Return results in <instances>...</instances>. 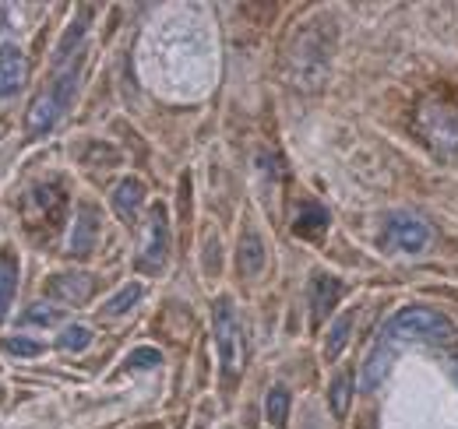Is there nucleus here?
Returning <instances> with one entry per match:
<instances>
[{"instance_id": "nucleus-1", "label": "nucleus", "mask_w": 458, "mask_h": 429, "mask_svg": "<svg viewBox=\"0 0 458 429\" xmlns=\"http://www.w3.org/2000/svg\"><path fill=\"white\" fill-rule=\"evenodd\" d=\"M409 341H423V345H437V349H448L455 341V327L452 321L434 310V307H402L392 321L385 324V331L377 334L370 356H367V366H363V380L360 387L363 391H374L399 356V345Z\"/></svg>"}, {"instance_id": "nucleus-2", "label": "nucleus", "mask_w": 458, "mask_h": 429, "mask_svg": "<svg viewBox=\"0 0 458 429\" xmlns=\"http://www.w3.org/2000/svg\"><path fill=\"white\" fill-rule=\"evenodd\" d=\"M416 127L423 134V141L445 156L458 159V103L448 96H427L416 109Z\"/></svg>"}, {"instance_id": "nucleus-3", "label": "nucleus", "mask_w": 458, "mask_h": 429, "mask_svg": "<svg viewBox=\"0 0 458 429\" xmlns=\"http://www.w3.org/2000/svg\"><path fill=\"white\" fill-rule=\"evenodd\" d=\"M434 243V229L427 218L412 212H392L385 222V247L402 254H423Z\"/></svg>"}, {"instance_id": "nucleus-4", "label": "nucleus", "mask_w": 458, "mask_h": 429, "mask_svg": "<svg viewBox=\"0 0 458 429\" xmlns=\"http://www.w3.org/2000/svg\"><path fill=\"white\" fill-rule=\"evenodd\" d=\"M216 349H219L223 374L233 376L240 370V363H243V331H240L236 307L229 299L216 303Z\"/></svg>"}, {"instance_id": "nucleus-5", "label": "nucleus", "mask_w": 458, "mask_h": 429, "mask_svg": "<svg viewBox=\"0 0 458 429\" xmlns=\"http://www.w3.org/2000/svg\"><path fill=\"white\" fill-rule=\"evenodd\" d=\"M166 257H170V218H166L163 205H152L148 225H145V243L138 250V268L159 274L166 268Z\"/></svg>"}, {"instance_id": "nucleus-6", "label": "nucleus", "mask_w": 458, "mask_h": 429, "mask_svg": "<svg viewBox=\"0 0 458 429\" xmlns=\"http://www.w3.org/2000/svg\"><path fill=\"white\" fill-rule=\"evenodd\" d=\"M96 240H99V212L92 205H81L74 214L71 236H67V254L71 257H89L96 250Z\"/></svg>"}, {"instance_id": "nucleus-7", "label": "nucleus", "mask_w": 458, "mask_h": 429, "mask_svg": "<svg viewBox=\"0 0 458 429\" xmlns=\"http://www.w3.org/2000/svg\"><path fill=\"white\" fill-rule=\"evenodd\" d=\"M47 292H50L54 299H60V303H67V307H81V303H89V296L96 292V282H92V274H85V271H64V274H54V278H50Z\"/></svg>"}, {"instance_id": "nucleus-8", "label": "nucleus", "mask_w": 458, "mask_h": 429, "mask_svg": "<svg viewBox=\"0 0 458 429\" xmlns=\"http://www.w3.org/2000/svg\"><path fill=\"white\" fill-rule=\"evenodd\" d=\"M25 78H29V63L25 54L11 43H0V99H11L25 88Z\"/></svg>"}, {"instance_id": "nucleus-9", "label": "nucleus", "mask_w": 458, "mask_h": 429, "mask_svg": "<svg viewBox=\"0 0 458 429\" xmlns=\"http://www.w3.org/2000/svg\"><path fill=\"white\" fill-rule=\"evenodd\" d=\"M29 205H32V212L43 214L47 229H54V225H60V218H64L67 194H64V187H60V183H39V187H32Z\"/></svg>"}, {"instance_id": "nucleus-10", "label": "nucleus", "mask_w": 458, "mask_h": 429, "mask_svg": "<svg viewBox=\"0 0 458 429\" xmlns=\"http://www.w3.org/2000/svg\"><path fill=\"white\" fill-rule=\"evenodd\" d=\"M339 296H343V282L339 278L314 274L310 278V314H314V321H325L332 314V307L339 303Z\"/></svg>"}, {"instance_id": "nucleus-11", "label": "nucleus", "mask_w": 458, "mask_h": 429, "mask_svg": "<svg viewBox=\"0 0 458 429\" xmlns=\"http://www.w3.org/2000/svg\"><path fill=\"white\" fill-rule=\"evenodd\" d=\"M328 229V208L314 205V201H303L296 214H293V232L303 236V240H318L321 232Z\"/></svg>"}, {"instance_id": "nucleus-12", "label": "nucleus", "mask_w": 458, "mask_h": 429, "mask_svg": "<svg viewBox=\"0 0 458 429\" xmlns=\"http://www.w3.org/2000/svg\"><path fill=\"white\" fill-rule=\"evenodd\" d=\"M141 201H145V187H141V180L127 176V180H120V183L114 187V208L123 222H134V218H138Z\"/></svg>"}, {"instance_id": "nucleus-13", "label": "nucleus", "mask_w": 458, "mask_h": 429, "mask_svg": "<svg viewBox=\"0 0 458 429\" xmlns=\"http://www.w3.org/2000/svg\"><path fill=\"white\" fill-rule=\"evenodd\" d=\"M236 261H240L243 274H258V271L265 268V243H261L258 232H243L240 250H236Z\"/></svg>"}, {"instance_id": "nucleus-14", "label": "nucleus", "mask_w": 458, "mask_h": 429, "mask_svg": "<svg viewBox=\"0 0 458 429\" xmlns=\"http://www.w3.org/2000/svg\"><path fill=\"white\" fill-rule=\"evenodd\" d=\"M14 289H18V261H14V254H0V321L11 310Z\"/></svg>"}, {"instance_id": "nucleus-15", "label": "nucleus", "mask_w": 458, "mask_h": 429, "mask_svg": "<svg viewBox=\"0 0 458 429\" xmlns=\"http://www.w3.org/2000/svg\"><path fill=\"white\" fill-rule=\"evenodd\" d=\"M352 321H356V310H345L343 317H335L332 327H328V338H325V356L328 359H339L349 341V331H352Z\"/></svg>"}, {"instance_id": "nucleus-16", "label": "nucleus", "mask_w": 458, "mask_h": 429, "mask_svg": "<svg viewBox=\"0 0 458 429\" xmlns=\"http://www.w3.org/2000/svg\"><path fill=\"white\" fill-rule=\"evenodd\" d=\"M349 398H352V374H349V370H339L335 380H332V391H328V405H332V412H335L339 419L349 412Z\"/></svg>"}, {"instance_id": "nucleus-17", "label": "nucleus", "mask_w": 458, "mask_h": 429, "mask_svg": "<svg viewBox=\"0 0 458 429\" xmlns=\"http://www.w3.org/2000/svg\"><path fill=\"white\" fill-rule=\"evenodd\" d=\"M265 416L272 426H286L289 419V391L286 387H272L268 398H265Z\"/></svg>"}, {"instance_id": "nucleus-18", "label": "nucleus", "mask_w": 458, "mask_h": 429, "mask_svg": "<svg viewBox=\"0 0 458 429\" xmlns=\"http://www.w3.org/2000/svg\"><path fill=\"white\" fill-rule=\"evenodd\" d=\"M138 299H141V285H138V282H131V285H123V289L116 292L110 303H103V317H120V314H127Z\"/></svg>"}, {"instance_id": "nucleus-19", "label": "nucleus", "mask_w": 458, "mask_h": 429, "mask_svg": "<svg viewBox=\"0 0 458 429\" xmlns=\"http://www.w3.org/2000/svg\"><path fill=\"white\" fill-rule=\"evenodd\" d=\"M60 321V310L50 307V303H32L25 314H21V324H32V327H50V324Z\"/></svg>"}, {"instance_id": "nucleus-20", "label": "nucleus", "mask_w": 458, "mask_h": 429, "mask_svg": "<svg viewBox=\"0 0 458 429\" xmlns=\"http://www.w3.org/2000/svg\"><path fill=\"white\" fill-rule=\"evenodd\" d=\"M89 341H92V331H89V327L71 324V327L57 338V349H64V352H78V349H85Z\"/></svg>"}, {"instance_id": "nucleus-21", "label": "nucleus", "mask_w": 458, "mask_h": 429, "mask_svg": "<svg viewBox=\"0 0 458 429\" xmlns=\"http://www.w3.org/2000/svg\"><path fill=\"white\" fill-rule=\"evenodd\" d=\"M159 363H163L159 349H138V352H131V356H127L123 370H127V374H131V370H152V366H159Z\"/></svg>"}, {"instance_id": "nucleus-22", "label": "nucleus", "mask_w": 458, "mask_h": 429, "mask_svg": "<svg viewBox=\"0 0 458 429\" xmlns=\"http://www.w3.org/2000/svg\"><path fill=\"white\" fill-rule=\"evenodd\" d=\"M4 349H7L11 356H39V352H43V345H39V341H29V338H7Z\"/></svg>"}, {"instance_id": "nucleus-23", "label": "nucleus", "mask_w": 458, "mask_h": 429, "mask_svg": "<svg viewBox=\"0 0 458 429\" xmlns=\"http://www.w3.org/2000/svg\"><path fill=\"white\" fill-rule=\"evenodd\" d=\"M4 25H7V11L0 7V29H4Z\"/></svg>"}]
</instances>
